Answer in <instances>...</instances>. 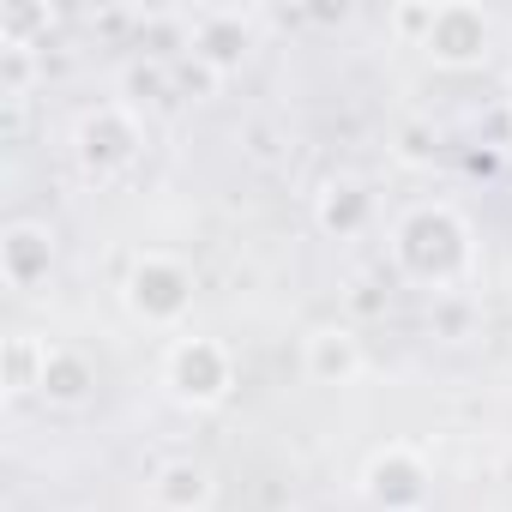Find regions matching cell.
Instances as JSON below:
<instances>
[{
	"instance_id": "cell-7",
	"label": "cell",
	"mask_w": 512,
	"mask_h": 512,
	"mask_svg": "<svg viewBox=\"0 0 512 512\" xmlns=\"http://www.w3.org/2000/svg\"><path fill=\"white\" fill-rule=\"evenodd\" d=\"M488 37H494V25H488L482 7H470V0H440L434 25L422 37V55L434 67H476L488 55Z\"/></svg>"
},
{
	"instance_id": "cell-2",
	"label": "cell",
	"mask_w": 512,
	"mask_h": 512,
	"mask_svg": "<svg viewBox=\"0 0 512 512\" xmlns=\"http://www.w3.org/2000/svg\"><path fill=\"white\" fill-rule=\"evenodd\" d=\"M139 145H145L139 109H127V103H103V109L79 115V127H73V157L91 181H115L139 157Z\"/></svg>"
},
{
	"instance_id": "cell-15",
	"label": "cell",
	"mask_w": 512,
	"mask_h": 512,
	"mask_svg": "<svg viewBox=\"0 0 512 512\" xmlns=\"http://www.w3.org/2000/svg\"><path fill=\"white\" fill-rule=\"evenodd\" d=\"M31 85H37V49L0 37V97H7V109H19L31 97Z\"/></svg>"
},
{
	"instance_id": "cell-1",
	"label": "cell",
	"mask_w": 512,
	"mask_h": 512,
	"mask_svg": "<svg viewBox=\"0 0 512 512\" xmlns=\"http://www.w3.org/2000/svg\"><path fill=\"white\" fill-rule=\"evenodd\" d=\"M392 260L410 284L452 290L470 266V223L452 205H416L392 235Z\"/></svg>"
},
{
	"instance_id": "cell-9",
	"label": "cell",
	"mask_w": 512,
	"mask_h": 512,
	"mask_svg": "<svg viewBox=\"0 0 512 512\" xmlns=\"http://www.w3.org/2000/svg\"><path fill=\"white\" fill-rule=\"evenodd\" d=\"M302 368L314 386H350L362 374V338L350 326H320L302 338Z\"/></svg>"
},
{
	"instance_id": "cell-16",
	"label": "cell",
	"mask_w": 512,
	"mask_h": 512,
	"mask_svg": "<svg viewBox=\"0 0 512 512\" xmlns=\"http://www.w3.org/2000/svg\"><path fill=\"white\" fill-rule=\"evenodd\" d=\"M428 25H434V0H428V7H398V13H392V31H398V37H410L416 49H422Z\"/></svg>"
},
{
	"instance_id": "cell-6",
	"label": "cell",
	"mask_w": 512,
	"mask_h": 512,
	"mask_svg": "<svg viewBox=\"0 0 512 512\" xmlns=\"http://www.w3.org/2000/svg\"><path fill=\"white\" fill-rule=\"evenodd\" d=\"M362 494L374 512H422L428 506V464L410 446H380L362 470Z\"/></svg>"
},
{
	"instance_id": "cell-3",
	"label": "cell",
	"mask_w": 512,
	"mask_h": 512,
	"mask_svg": "<svg viewBox=\"0 0 512 512\" xmlns=\"http://www.w3.org/2000/svg\"><path fill=\"white\" fill-rule=\"evenodd\" d=\"M127 308L145 326H181L193 308V272L175 253H139L127 272Z\"/></svg>"
},
{
	"instance_id": "cell-4",
	"label": "cell",
	"mask_w": 512,
	"mask_h": 512,
	"mask_svg": "<svg viewBox=\"0 0 512 512\" xmlns=\"http://www.w3.org/2000/svg\"><path fill=\"white\" fill-rule=\"evenodd\" d=\"M163 386H169L181 404L211 410V404L229 398L235 362H229V350H223L217 338H175V350L163 356Z\"/></svg>"
},
{
	"instance_id": "cell-13",
	"label": "cell",
	"mask_w": 512,
	"mask_h": 512,
	"mask_svg": "<svg viewBox=\"0 0 512 512\" xmlns=\"http://www.w3.org/2000/svg\"><path fill=\"white\" fill-rule=\"evenodd\" d=\"M121 97L127 109H151V103H169L175 97V61H127L121 67Z\"/></svg>"
},
{
	"instance_id": "cell-11",
	"label": "cell",
	"mask_w": 512,
	"mask_h": 512,
	"mask_svg": "<svg viewBox=\"0 0 512 512\" xmlns=\"http://www.w3.org/2000/svg\"><path fill=\"white\" fill-rule=\"evenodd\" d=\"M211 494H217V482H211V470L193 464V458H169V464L151 476V500H157V512H205Z\"/></svg>"
},
{
	"instance_id": "cell-14",
	"label": "cell",
	"mask_w": 512,
	"mask_h": 512,
	"mask_svg": "<svg viewBox=\"0 0 512 512\" xmlns=\"http://www.w3.org/2000/svg\"><path fill=\"white\" fill-rule=\"evenodd\" d=\"M43 362H49V344H43V338H31V332L7 338V398L37 392V386H43Z\"/></svg>"
},
{
	"instance_id": "cell-5",
	"label": "cell",
	"mask_w": 512,
	"mask_h": 512,
	"mask_svg": "<svg viewBox=\"0 0 512 512\" xmlns=\"http://www.w3.org/2000/svg\"><path fill=\"white\" fill-rule=\"evenodd\" d=\"M187 55L199 67H211L217 79L241 73V61L253 55V19L241 7H205L187 19Z\"/></svg>"
},
{
	"instance_id": "cell-12",
	"label": "cell",
	"mask_w": 512,
	"mask_h": 512,
	"mask_svg": "<svg viewBox=\"0 0 512 512\" xmlns=\"http://www.w3.org/2000/svg\"><path fill=\"white\" fill-rule=\"evenodd\" d=\"M91 392H97V368H91V362H85L79 350H49L37 398H49L55 410H79V404H85Z\"/></svg>"
},
{
	"instance_id": "cell-10",
	"label": "cell",
	"mask_w": 512,
	"mask_h": 512,
	"mask_svg": "<svg viewBox=\"0 0 512 512\" xmlns=\"http://www.w3.org/2000/svg\"><path fill=\"white\" fill-rule=\"evenodd\" d=\"M314 217H320V229H326V235L350 241V235H362V229H368V217H374V193H368L356 175H338V181H326V187H320Z\"/></svg>"
},
{
	"instance_id": "cell-17",
	"label": "cell",
	"mask_w": 512,
	"mask_h": 512,
	"mask_svg": "<svg viewBox=\"0 0 512 512\" xmlns=\"http://www.w3.org/2000/svg\"><path fill=\"white\" fill-rule=\"evenodd\" d=\"M428 151H434V145H428V133H422V127H410V133H404V157H410V163H422Z\"/></svg>"
},
{
	"instance_id": "cell-8",
	"label": "cell",
	"mask_w": 512,
	"mask_h": 512,
	"mask_svg": "<svg viewBox=\"0 0 512 512\" xmlns=\"http://www.w3.org/2000/svg\"><path fill=\"white\" fill-rule=\"evenodd\" d=\"M49 266H55V235L43 223H7V235H0V278H7V290L49 284Z\"/></svg>"
}]
</instances>
